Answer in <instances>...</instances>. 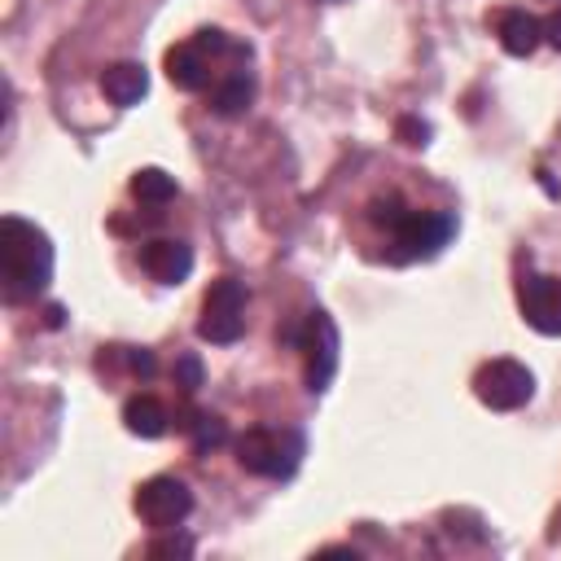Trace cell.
<instances>
[{
    "mask_svg": "<svg viewBox=\"0 0 561 561\" xmlns=\"http://www.w3.org/2000/svg\"><path fill=\"white\" fill-rule=\"evenodd\" d=\"M0 267H4V298H35L53 280V241L22 215L0 219Z\"/></svg>",
    "mask_w": 561,
    "mask_h": 561,
    "instance_id": "cell-1",
    "label": "cell"
},
{
    "mask_svg": "<svg viewBox=\"0 0 561 561\" xmlns=\"http://www.w3.org/2000/svg\"><path fill=\"white\" fill-rule=\"evenodd\" d=\"M373 219L381 228H390V259H399V263L438 254L456 232V215L451 210H403L399 202L377 206Z\"/></svg>",
    "mask_w": 561,
    "mask_h": 561,
    "instance_id": "cell-2",
    "label": "cell"
},
{
    "mask_svg": "<svg viewBox=\"0 0 561 561\" xmlns=\"http://www.w3.org/2000/svg\"><path fill=\"white\" fill-rule=\"evenodd\" d=\"M197 333L206 342H215V346H228V342H237L245 333V285L237 276H219L206 289Z\"/></svg>",
    "mask_w": 561,
    "mask_h": 561,
    "instance_id": "cell-3",
    "label": "cell"
},
{
    "mask_svg": "<svg viewBox=\"0 0 561 561\" xmlns=\"http://www.w3.org/2000/svg\"><path fill=\"white\" fill-rule=\"evenodd\" d=\"M302 438L298 434H272V430H245L237 438V465L259 478H289L298 465Z\"/></svg>",
    "mask_w": 561,
    "mask_h": 561,
    "instance_id": "cell-4",
    "label": "cell"
},
{
    "mask_svg": "<svg viewBox=\"0 0 561 561\" xmlns=\"http://www.w3.org/2000/svg\"><path fill=\"white\" fill-rule=\"evenodd\" d=\"M473 390H478V399H482L486 408L513 412V408L530 403L535 377H530V368L517 364V359H491V364H482V368L473 373Z\"/></svg>",
    "mask_w": 561,
    "mask_h": 561,
    "instance_id": "cell-5",
    "label": "cell"
},
{
    "mask_svg": "<svg viewBox=\"0 0 561 561\" xmlns=\"http://www.w3.org/2000/svg\"><path fill=\"white\" fill-rule=\"evenodd\" d=\"M193 513V491L180 478H149L136 491V517L153 530H175Z\"/></svg>",
    "mask_w": 561,
    "mask_h": 561,
    "instance_id": "cell-6",
    "label": "cell"
},
{
    "mask_svg": "<svg viewBox=\"0 0 561 561\" xmlns=\"http://www.w3.org/2000/svg\"><path fill=\"white\" fill-rule=\"evenodd\" d=\"M298 346L307 351V390L320 394L329 390L333 373H337V329L324 311H311L302 333H298Z\"/></svg>",
    "mask_w": 561,
    "mask_h": 561,
    "instance_id": "cell-7",
    "label": "cell"
},
{
    "mask_svg": "<svg viewBox=\"0 0 561 561\" xmlns=\"http://www.w3.org/2000/svg\"><path fill=\"white\" fill-rule=\"evenodd\" d=\"M517 302H522V320L535 333L561 337V276H526L517 285Z\"/></svg>",
    "mask_w": 561,
    "mask_h": 561,
    "instance_id": "cell-8",
    "label": "cell"
},
{
    "mask_svg": "<svg viewBox=\"0 0 561 561\" xmlns=\"http://www.w3.org/2000/svg\"><path fill=\"white\" fill-rule=\"evenodd\" d=\"M140 267H145L158 285H180V280H188V272H193V250H188L184 241H149V245L140 250Z\"/></svg>",
    "mask_w": 561,
    "mask_h": 561,
    "instance_id": "cell-9",
    "label": "cell"
},
{
    "mask_svg": "<svg viewBox=\"0 0 561 561\" xmlns=\"http://www.w3.org/2000/svg\"><path fill=\"white\" fill-rule=\"evenodd\" d=\"M167 79L180 88V92H202L210 83V61H206V48L197 39L188 44H175L167 53Z\"/></svg>",
    "mask_w": 561,
    "mask_h": 561,
    "instance_id": "cell-10",
    "label": "cell"
},
{
    "mask_svg": "<svg viewBox=\"0 0 561 561\" xmlns=\"http://www.w3.org/2000/svg\"><path fill=\"white\" fill-rule=\"evenodd\" d=\"M495 35H500V44H504L508 57H530L539 48V39H543V22L530 18L526 9H504L495 18Z\"/></svg>",
    "mask_w": 561,
    "mask_h": 561,
    "instance_id": "cell-11",
    "label": "cell"
},
{
    "mask_svg": "<svg viewBox=\"0 0 561 561\" xmlns=\"http://www.w3.org/2000/svg\"><path fill=\"white\" fill-rule=\"evenodd\" d=\"M101 92L114 105H136L149 92V75H145L140 61H114V66L101 70Z\"/></svg>",
    "mask_w": 561,
    "mask_h": 561,
    "instance_id": "cell-12",
    "label": "cell"
},
{
    "mask_svg": "<svg viewBox=\"0 0 561 561\" xmlns=\"http://www.w3.org/2000/svg\"><path fill=\"white\" fill-rule=\"evenodd\" d=\"M250 101H254V79H250V70H232V75H228V79H219V83H215V92H210V110H215V114H224V118L245 114V110H250Z\"/></svg>",
    "mask_w": 561,
    "mask_h": 561,
    "instance_id": "cell-13",
    "label": "cell"
},
{
    "mask_svg": "<svg viewBox=\"0 0 561 561\" xmlns=\"http://www.w3.org/2000/svg\"><path fill=\"white\" fill-rule=\"evenodd\" d=\"M123 421H127V430L140 434V438H162L171 416H167V408H162L153 394H131V399L123 403Z\"/></svg>",
    "mask_w": 561,
    "mask_h": 561,
    "instance_id": "cell-14",
    "label": "cell"
},
{
    "mask_svg": "<svg viewBox=\"0 0 561 561\" xmlns=\"http://www.w3.org/2000/svg\"><path fill=\"white\" fill-rule=\"evenodd\" d=\"M131 197H140L149 206H162V202L175 197V180L167 171H158V167H145V171L131 175Z\"/></svg>",
    "mask_w": 561,
    "mask_h": 561,
    "instance_id": "cell-15",
    "label": "cell"
},
{
    "mask_svg": "<svg viewBox=\"0 0 561 561\" xmlns=\"http://www.w3.org/2000/svg\"><path fill=\"white\" fill-rule=\"evenodd\" d=\"M180 430L193 434V447H197V451H210V447H224V443H228V425H224L219 416H206V412H188V416L180 421Z\"/></svg>",
    "mask_w": 561,
    "mask_h": 561,
    "instance_id": "cell-16",
    "label": "cell"
},
{
    "mask_svg": "<svg viewBox=\"0 0 561 561\" xmlns=\"http://www.w3.org/2000/svg\"><path fill=\"white\" fill-rule=\"evenodd\" d=\"M202 377H206V368H202V359H197L193 351L175 355V386H184V390H197V386H202Z\"/></svg>",
    "mask_w": 561,
    "mask_h": 561,
    "instance_id": "cell-17",
    "label": "cell"
},
{
    "mask_svg": "<svg viewBox=\"0 0 561 561\" xmlns=\"http://www.w3.org/2000/svg\"><path fill=\"white\" fill-rule=\"evenodd\" d=\"M394 136H399L403 145H412V149H421V145H430V123H421V118H412V114H403V118L394 123Z\"/></svg>",
    "mask_w": 561,
    "mask_h": 561,
    "instance_id": "cell-18",
    "label": "cell"
},
{
    "mask_svg": "<svg viewBox=\"0 0 561 561\" xmlns=\"http://www.w3.org/2000/svg\"><path fill=\"white\" fill-rule=\"evenodd\" d=\"M149 557H193V539H184V535H167V539L149 543Z\"/></svg>",
    "mask_w": 561,
    "mask_h": 561,
    "instance_id": "cell-19",
    "label": "cell"
},
{
    "mask_svg": "<svg viewBox=\"0 0 561 561\" xmlns=\"http://www.w3.org/2000/svg\"><path fill=\"white\" fill-rule=\"evenodd\" d=\"M127 368L136 377H153V355L149 351H127Z\"/></svg>",
    "mask_w": 561,
    "mask_h": 561,
    "instance_id": "cell-20",
    "label": "cell"
},
{
    "mask_svg": "<svg viewBox=\"0 0 561 561\" xmlns=\"http://www.w3.org/2000/svg\"><path fill=\"white\" fill-rule=\"evenodd\" d=\"M543 39H548L552 48H561V9H552V13L543 18Z\"/></svg>",
    "mask_w": 561,
    "mask_h": 561,
    "instance_id": "cell-21",
    "label": "cell"
},
{
    "mask_svg": "<svg viewBox=\"0 0 561 561\" xmlns=\"http://www.w3.org/2000/svg\"><path fill=\"white\" fill-rule=\"evenodd\" d=\"M44 320H48V329H61V324H66V311H61V307L53 302V307L44 311Z\"/></svg>",
    "mask_w": 561,
    "mask_h": 561,
    "instance_id": "cell-22",
    "label": "cell"
}]
</instances>
